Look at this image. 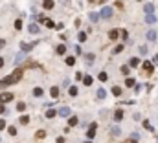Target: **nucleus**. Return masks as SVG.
<instances>
[{
	"label": "nucleus",
	"mask_w": 158,
	"mask_h": 143,
	"mask_svg": "<svg viewBox=\"0 0 158 143\" xmlns=\"http://www.w3.org/2000/svg\"><path fill=\"white\" fill-rule=\"evenodd\" d=\"M154 61H158V55H156V57H154Z\"/></svg>",
	"instance_id": "obj_45"
},
{
	"label": "nucleus",
	"mask_w": 158,
	"mask_h": 143,
	"mask_svg": "<svg viewBox=\"0 0 158 143\" xmlns=\"http://www.w3.org/2000/svg\"><path fill=\"white\" fill-rule=\"evenodd\" d=\"M30 31H31V33H39V26H37V24H31V26H30Z\"/></svg>",
	"instance_id": "obj_27"
},
{
	"label": "nucleus",
	"mask_w": 158,
	"mask_h": 143,
	"mask_svg": "<svg viewBox=\"0 0 158 143\" xmlns=\"http://www.w3.org/2000/svg\"><path fill=\"white\" fill-rule=\"evenodd\" d=\"M57 53H61V55H64V53H66V46H64V44H61V46H57Z\"/></svg>",
	"instance_id": "obj_20"
},
{
	"label": "nucleus",
	"mask_w": 158,
	"mask_h": 143,
	"mask_svg": "<svg viewBox=\"0 0 158 143\" xmlns=\"http://www.w3.org/2000/svg\"><path fill=\"white\" fill-rule=\"evenodd\" d=\"M105 97H107V92L103 88H99V90H97V99H105Z\"/></svg>",
	"instance_id": "obj_19"
},
{
	"label": "nucleus",
	"mask_w": 158,
	"mask_h": 143,
	"mask_svg": "<svg viewBox=\"0 0 158 143\" xmlns=\"http://www.w3.org/2000/svg\"><path fill=\"white\" fill-rule=\"evenodd\" d=\"M55 114H57V112H55V110H53V108H50V110H48V112H46V117H53V116H55Z\"/></svg>",
	"instance_id": "obj_33"
},
{
	"label": "nucleus",
	"mask_w": 158,
	"mask_h": 143,
	"mask_svg": "<svg viewBox=\"0 0 158 143\" xmlns=\"http://www.w3.org/2000/svg\"><path fill=\"white\" fill-rule=\"evenodd\" d=\"M24 59V53H18L17 57H15V63H20V61Z\"/></svg>",
	"instance_id": "obj_34"
},
{
	"label": "nucleus",
	"mask_w": 158,
	"mask_h": 143,
	"mask_svg": "<svg viewBox=\"0 0 158 143\" xmlns=\"http://www.w3.org/2000/svg\"><path fill=\"white\" fill-rule=\"evenodd\" d=\"M114 119H116V121H121V119H123V110H116V112H114Z\"/></svg>",
	"instance_id": "obj_12"
},
{
	"label": "nucleus",
	"mask_w": 158,
	"mask_h": 143,
	"mask_svg": "<svg viewBox=\"0 0 158 143\" xmlns=\"http://www.w3.org/2000/svg\"><path fill=\"white\" fill-rule=\"evenodd\" d=\"M99 17H101V13H96V11H92V13L88 15V18L92 20V22H94V24L97 22V20H99Z\"/></svg>",
	"instance_id": "obj_5"
},
{
	"label": "nucleus",
	"mask_w": 158,
	"mask_h": 143,
	"mask_svg": "<svg viewBox=\"0 0 158 143\" xmlns=\"http://www.w3.org/2000/svg\"><path fill=\"white\" fill-rule=\"evenodd\" d=\"M83 83H85V85H87V86H90V85H92V83H94V79H92V77H90V75H85V77H83Z\"/></svg>",
	"instance_id": "obj_13"
},
{
	"label": "nucleus",
	"mask_w": 158,
	"mask_h": 143,
	"mask_svg": "<svg viewBox=\"0 0 158 143\" xmlns=\"http://www.w3.org/2000/svg\"><path fill=\"white\" fill-rule=\"evenodd\" d=\"M143 127H145L147 130H153V127H151V123H149V121H147V119L143 121Z\"/></svg>",
	"instance_id": "obj_37"
},
{
	"label": "nucleus",
	"mask_w": 158,
	"mask_h": 143,
	"mask_svg": "<svg viewBox=\"0 0 158 143\" xmlns=\"http://www.w3.org/2000/svg\"><path fill=\"white\" fill-rule=\"evenodd\" d=\"M129 72H131L129 66H121V73H123V75H129Z\"/></svg>",
	"instance_id": "obj_32"
},
{
	"label": "nucleus",
	"mask_w": 158,
	"mask_h": 143,
	"mask_svg": "<svg viewBox=\"0 0 158 143\" xmlns=\"http://www.w3.org/2000/svg\"><path fill=\"white\" fill-rule=\"evenodd\" d=\"M101 17L103 18H110L112 17V7H103L101 9Z\"/></svg>",
	"instance_id": "obj_3"
},
{
	"label": "nucleus",
	"mask_w": 158,
	"mask_h": 143,
	"mask_svg": "<svg viewBox=\"0 0 158 143\" xmlns=\"http://www.w3.org/2000/svg\"><path fill=\"white\" fill-rule=\"evenodd\" d=\"M11 99H13V94H9V92H4L0 95V101H2V103H9Z\"/></svg>",
	"instance_id": "obj_2"
},
{
	"label": "nucleus",
	"mask_w": 158,
	"mask_h": 143,
	"mask_svg": "<svg viewBox=\"0 0 158 143\" xmlns=\"http://www.w3.org/2000/svg\"><path fill=\"white\" fill-rule=\"evenodd\" d=\"M77 121H79L77 117H70V119H68V125H70V127H75V125H77Z\"/></svg>",
	"instance_id": "obj_21"
},
{
	"label": "nucleus",
	"mask_w": 158,
	"mask_h": 143,
	"mask_svg": "<svg viewBox=\"0 0 158 143\" xmlns=\"http://www.w3.org/2000/svg\"><path fill=\"white\" fill-rule=\"evenodd\" d=\"M15 28H17V29H20V28H22V22H20V18H18V20H15Z\"/></svg>",
	"instance_id": "obj_38"
},
{
	"label": "nucleus",
	"mask_w": 158,
	"mask_h": 143,
	"mask_svg": "<svg viewBox=\"0 0 158 143\" xmlns=\"http://www.w3.org/2000/svg\"><path fill=\"white\" fill-rule=\"evenodd\" d=\"M96 130H97V129H96V123H94V125H90V129H88V132H87L90 139H92V138L96 136Z\"/></svg>",
	"instance_id": "obj_10"
},
{
	"label": "nucleus",
	"mask_w": 158,
	"mask_h": 143,
	"mask_svg": "<svg viewBox=\"0 0 158 143\" xmlns=\"http://www.w3.org/2000/svg\"><path fill=\"white\" fill-rule=\"evenodd\" d=\"M8 132H9L11 136H15V134H17V129H15V127H9V129H8Z\"/></svg>",
	"instance_id": "obj_40"
},
{
	"label": "nucleus",
	"mask_w": 158,
	"mask_h": 143,
	"mask_svg": "<svg viewBox=\"0 0 158 143\" xmlns=\"http://www.w3.org/2000/svg\"><path fill=\"white\" fill-rule=\"evenodd\" d=\"M44 136H46V132H44V130H39V132H37V138H39V139H42Z\"/></svg>",
	"instance_id": "obj_36"
},
{
	"label": "nucleus",
	"mask_w": 158,
	"mask_h": 143,
	"mask_svg": "<svg viewBox=\"0 0 158 143\" xmlns=\"http://www.w3.org/2000/svg\"><path fill=\"white\" fill-rule=\"evenodd\" d=\"M24 108H26V105L22 103V101H20V103H17V110H18V112H22Z\"/></svg>",
	"instance_id": "obj_28"
},
{
	"label": "nucleus",
	"mask_w": 158,
	"mask_h": 143,
	"mask_svg": "<svg viewBox=\"0 0 158 143\" xmlns=\"http://www.w3.org/2000/svg\"><path fill=\"white\" fill-rule=\"evenodd\" d=\"M112 94H114V95H121V88H120V86H114V88H112Z\"/></svg>",
	"instance_id": "obj_24"
},
{
	"label": "nucleus",
	"mask_w": 158,
	"mask_h": 143,
	"mask_svg": "<svg viewBox=\"0 0 158 143\" xmlns=\"http://www.w3.org/2000/svg\"><path fill=\"white\" fill-rule=\"evenodd\" d=\"M0 114H8V110H6V107L0 103Z\"/></svg>",
	"instance_id": "obj_41"
},
{
	"label": "nucleus",
	"mask_w": 158,
	"mask_h": 143,
	"mask_svg": "<svg viewBox=\"0 0 158 143\" xmlns=\"http://www.w3.org/2000/svg\"><path fill=\"white\" fill-rule=\"evenodd\" d=\"M118 35H121V31H118V29H110V31H109V40H116Z\"/></svg>",
	"instance_id": "obj_4"
},
{
	"label": "nucleus",
	"mask_w": 158,
	"mask_h": 143,
	"mask_svg": "<svg viewBox=\"0 0 158 143\" xmlns=\"http://www.w3.org/2000/svg\"><path fill=\"white\" fill-rule=\"evenodd\" d=\"M66 64H68V66H74V64H75V59H74V57H66Z\"/></svg>",
	"instance_id": "obj_23"
},
{
	"label": "nucleus",
	"mask_w": 158,
	"mask_h": 143,
	"mask_svg": "<svg viewBox=\"0 0 158 143\" xmlns=\"http://www.w3.org/2000/svg\"><path fill=\"white\" fill-rule=\"evenodd\" d=\"M143 68H145V72L149 73V72L153 70V63H151V61H145V63H143Z\"/></svg>",
	"instance_id": "obj_15"
},
{
	"label": "nucleus",
	"mask_w": 158,
	"mask_h": 143,
	"mask_svg": "<svg viewBox=\"0 0 158 143\" xmlns=\"http://www.w3.org/2000/svg\"><path fill=\"white\" fill-rule=\"evenodd\" d=\"M77 39H79V42H85V40H87V33H85V31H81Z\"/></svg>",
	"instance_id": "obj_22"
},
{
	"label": "nucleus",
	"mask_w": 158,
	"mask_h": 143,
	"mask_svg": "<svg viewBox=\"0 0 158 143\" xmlns=\"http://www.w3.org/2000/svg\"><path fill=\"white\" fill-rule=\"evenodd\" d=\"M59 116H61V117H68L70 116V108L68 107H63L61 110H59Z\"/></svg>",
	"instance_id": "obj_8"
},
{
	"label": "nucleus",
	"mask_w": 158,
	"mask_h": 143,
	"mask_svg": "<svg viewBox=\"0 0 158 143\" xmlns=\"http://www.w3.org/2000/svg\"><path fill=\"white\" fill-rule=\"evenodd\" d=\"M140 53L142 55H147V46H140Z\"/></svg>",
	"instance_id": "obj_39"
},
{
	"label": "nucleus",
	"mask_w": 158,
	"mask_h": 143,
	"mask_svg": "<svg viewBox=\"0 0 158 143\" xmlns=\"http://www.w3.org/2000/svg\"><path fill=\"white\" fill-rule=\"evenodd\" d=\"M143 11H145L147 15H151V13L154 11V6H153V4H145V6H143Z\"/></svg>",
	"instance_id": "obj_11"
},
{
	"label": "nucleus",
	"mask_w": 158,
	"mask_h": 143,
	"mask_svg": "<svg viewBox=\"0 0 158 143\" xmlns=\"http://www.w3.org/2000/svg\"><path fill=\"white\" fill-rule=\"evenodd\" d=\"M110 132H112L114 136H120V132H121V130H120V127H112V129H110Z\"/></svg>",
	"instance_id": "obj_25"
},
{
	"label": "nucleus",
	"mask_w": 158,
	"mask_h": 143,
	"mask_svg": "<svg viewBox=\"0 0 158 143\" xmlns=\"http://www.w3.org/2000/svg\"><path fill=\"white\" fill-rule=\"evenodd\" d=\"M145 22H147V24H151V26H153V24H156V17H154V13H151V15H147V17H145Z\"/></svg>",
	"instance_id": "obj_7"
},
{
	"label": "nucleus",
	"mask_w": 158,
	"mask_h": 143,
	"mask_svg": "<svg viewBox=\"0 0 158 143\" xmlns=\"http://www.w3.org/2000/svg\"><path fill=\"white\" fill-rule=\"evenodd\" d=\"M70 95H72V97H75V95H77V88H75V86H72V88H70Z\"/></svg>",
	"instance_id": "obj_35"
},
{
	"label": "nucleus",
	"mask_w": 158,
	"mask_h": 143,
	"mask_svg": "<svg viewBox=\"0 0 158 143\" xmlns=\"http://www.w3.org/2000/svg\"><path fill=\"white\" fill-rule=\"evenodd\" d=\"M20 50H22V51H31V50H33V44H30V42H20Z\"/></svg>",
	"instance_id": "obj_6"
},
{
	"label": "nucleus",
	"mask_w": 158,
	"mask_h": 143,
	"mask_svg": "<svg viewBox=\"0 0 158 143\" xmlns=\"http://www.w3.org/2000/svg\"><path fill=\"white\" fill-rule=\"evenodd\" d=\"M33 95L41 97V95H42V88H35V90H33Z\"/></svg>",
	"instance_id": "obj_29"
},
{
	"label": "nucleus",
	"mask_w": 158,
	"mask_h": 143,
	"mask_svg": "<svg viewBox=\"0 0 158 143\" xmlns=\"http://www.w3.org/2000/svg\"><path fill=\"white\" fill-rule=\"evenodd\" d=\"M50 94H52V97H53V99H57V95H59V88H57V86H52Z\"/></svg>",
	"instance_id": "obj_17"
},
{
	"label": "nucleus",
	"mask_w": 158,
	"mask_h": 143,
	"mask_svg": "<svg viewBox=\"0 0 158 143\" xmlns=\"http://www.w3.org/2000/svg\"><path fill=\"white\" fill-rule=\"evenodd\" d=\"M22 79V68H17L11 75L4 77V79H0V88H4V86H9V85H15L18 83V81Z\"/></svg>",
	"instance_id": "obj_1"
},
{
	"label": "nucleus",
	"mask_w": 158,
	"mask_h": 143,
	"mask_svg": "<svg viewBox=\"0 0 158 143\" xmlns=\"http://www.w3.org/2000/svg\"><path fill=\"white\" fill-rule=\"evenodd\" d=\"M125 143H138V141H134V138H132V139H129V141H125Z\"/></svg>",
	"instance_id": "obj_44"
},
{
	"label": "nucleus",
	"mask_w": 158,
	"mask_h": 143,
	"mask_svg": "<svg viewBox=\"0 0 158 143\" xmlns=\"http://www.w3.org/2000/svg\"><path fill=\"white\" fill-rule=\"evenodd\" d=\"M129 64H131V66H132V68H136V66H138V64H140V59H138V57H132V59H131V63H129Z\"/></svg>",
	"instance_id": "obj_16"
},
{
	"label": "nucleus",
	"mask_w": 158,
	"mask_h": 143,
	"mask_svg": "<svg viewBox=\"0 0 158 143\" xmlns=\"http://www.w3.org/2000/svg\"><path fill=\"white\" fill-rule=\"evenodd\" d=\"M2 66H4V59H2V57H0V68H2Z\"/></svg>",
	"instance_id": "obj_43"
},
{
	"label": "nucleus",
	"mask_w": 158,
	"mask_h": 143,
	"mask_svg": "<svg viewBox=\"0 0 158 143\" xmlns=\"http://www.w3.org/2000/svg\"><path fill=\"white\" fill-rule=\"evenodd\" d=\"M85 143H92V141H85Z\"/></svg>",
	"instance_id": "obj_46"
},
{
	"label": "nucleus",
	"mask_w": 158,
	"mask_h": 143,
	"mask_svg": "<svg viewBox=\"0 0 158 143\" xmlns=\"http://www.w3.org/2000/svg\"><path fill=\"white\" fill-rule=\"evenodd\" d=\"M6 129V121H0V130H4Z\"/></svg>",
	"instance_id": "obj_42"
},
{
	"label": "nucleus",
	"mask_w": 158,
	"mask_h": 143,
	"mask_svg": "<svg viewBox=\"0 0 158 143\" xmlns=\"http://www.w3.org/2000/svg\"><path fill=\"white\" fill-rule=\"evenodd\" d=\"M42 6H44V9H52L53 7V0H44Z\"/></svg>",
	"instance_id": "obj_14"
},
{
	"label": "nucleus",
	"mask_w": 158,
	"mask_h": 143,
	"mask_svg": "<svg viewBox=\"0 0 158 143\" xmlns=\"http://www.w3.org/2000/svg\"><path fill=\"white\" fill-rule=\"evenodd\" d=\"M134 83H136V81H134V79H132V77H127V81H125V85H127V86H129V88H132V86H136V85H134Z\"/></svg>",
	"instance_id": "obj_18"
},
{
	"label": "nucleus",
	"mask_w": 158,
	"mask_h": 143,
	"mask_svg": "<svg viewBox=\"0 0 158 143\" xmlns=\"http://www.w3.org/2000/svg\"><path fill=\"white\" fill-rule=\"evenodd\" d=\"M97 79H99V81H107V79H109V75H107L105 72H101L99 75H97Z\"/></svg>",
	"instance_id": "obj_26"
},
{
	"label": "nucleus",
	"mask_w": 158,
	"mask_h": 143,
	"mask_svg": "<svg viewBox=\"0 0 158 143\" xmlns=\"http://www.w3.org/2000/svg\"><path fill=\"white\" fill-rule=\"evenodd\" d=\"M121 51H123V44H120V46H116L112 53H121Z\"/></svg>",
	"instance_id": "obj_31"
},
{
	"label": "nucleus",
	"mask_w": 158,
	"mask_h": 143,
	"mask_svg": "<svg viewBox=\"0 0 158 143\" xmlns=\"http://www.w3.org/2000/svg\"><path fill=\"white\" fill-rule=\"evenodd\" d=\"M147 40H151V42H154V40H156V31H154V29H149V31H147Z\"/></svg>",
	"instance_id": "obj_9"
},
{
	"label": "nucleus",
	"mask_w": 158,
	"mask_h": 143,
	"mask_svg": "<svg viewBox=\"0 0 158 143\" xmlns=\"http://www.w3.org/2000/svg\"><path fill=\"white\" fill-rule=\"evenodd\" d=\"M20 123H22V125H28V123H30V117H28V116H22V117H20Z\"/></svg>",
	"instance_id": "obj_30"
}]
</instances>
